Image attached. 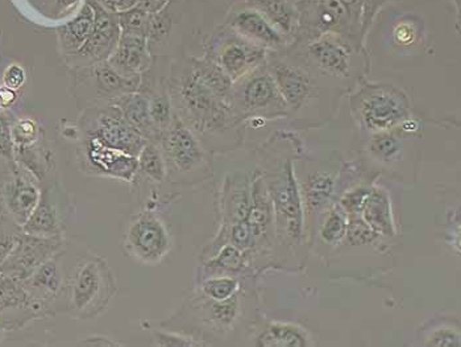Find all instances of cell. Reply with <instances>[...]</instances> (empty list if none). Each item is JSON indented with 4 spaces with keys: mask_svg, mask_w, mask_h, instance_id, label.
<instances>
[{
    "mask_svg": "<svg viewBox=\"0 0 461 347\" xmlns=\"http://www.w3.org/2000/svg\"><path fill=\"white\" fill-rule=\"evenodd\" d=\"M173 110L203 144L207 138L224 136L238 128V114L232 105L219 98L199 78L190 61L173 72L169 85Z\"/></svg>",
    "mask_w": 461,
    "mask_h": 347,
    "instance_id": "1",
    "label": "cell"
},
{
    "mask_svg": "<svg viewBox=\"0 0 461 347\" xmlns=\"http://www.w3.org/2000/svg\"><path fill=\"white\" fill-rule=\"evenodd\" d=\"M118 292L115 274L106 259L87 252L68 271L61 313L76 320H94L104 313Z\"/></svg>",
    "mask_w": 461,
    "mask_h": 347,
    "instance_id": "2",
    "label": "cell"
},
{
    "mask_svg": "<svg viewBox=\"0 0 461 347\" xmlns=\"http://www.w3.org/2000/svg\"><path fill=\"white\" fill-rule=\"evenodd\" d=\"M167 180L173 184L202 183L212 175L206 148L175 113L160 141Z\"/></svg>",
    "mask_w": 461,
    "mask_h": 347,
    "instance_id": "3",
    "label": "cell"
},
{
    "mask_svg": "<svg viewBox=\"0 0 461 347\" xmlns=\"http://www.w3.org/2000/svg\"><path fill=\"white\" fill-rule=\"evenodd\" d=\"M275 213V233L277 238L300 244L303 238L304 209L300 187L290 161L273 173L263 176Z\"/></svg>",
    "mask_w": 461,
    "mask_h": 347,
    "instance_id": "4",
    "label": "cell"
},
{
    "mask_svg": "<svg viewBox=\"0 0 461 347\" xmlns=\"http://www.w3.org/2000/svg\"><path fill=\"white\" fill-rule=\"evenodd\" d=\"M122 250L136 263L158 266L172 250V237L158 213L144 210L128 221L122 237Z\"/></svg>",
    "mask_w": 461,
    "mask_h": 347,
    "instance_id": "5",
    "label": "cell"
},
{
    "mask_svg": "<svg viewBox=\"0 0 461 347\" xmlns=\"http://www.w3.org/2000/svg\"><path fill=\"white\" fill-rule=\"evenodd\" d=\"M232 107L240 119L276 118L289 111L269 68L264 64L233 84Z\"/></svg>",
    "mask_w": 461,
    "mask_h": 347,
    "instance_id": "6",
    "label": "cell"
},
{
    "mask_svg": "<svg viewBox=\"0 0 461 347\" xmlns=\"http://www.w3.org/2000/svg\"><path fill=\"white\" fill-rule=\"evenodd\" d=\"M361 126L373 133L394 130L409 118V101L393 87H368L352 102Z\"/></svg>",
    "mask_w": 461,
    "mask_h": 347,
    "instance_id": "7",
    "label": "cell"
},
{
    "mask_svg": "<svg viewBox=\"0 0 461 347\" xmlns=\"http://www.w3.org/2000/svg\"><path fill=\"white\" fill-rule=\"evenodd\" d=\"M81 131L84 136L98 139L104 146L124 151L138 156L148 141L122 116L115 105L93 106L85 111L81 118Z\"/></svg>",
    "mask_w": 461,
    "mask_h": 347,
    "instance_id": "8",
    "label": "cell"
},
{
    "mask_svg": "<svg viewBox=\"0 0 461 347\" xmlns=\"http://www.w3.org/2000/svg\"><path fill=\"white\" fill-rule=\"evenodd\" d=\"M82 172L98 178H115L128 184L138 180V156L104 146L91 136L82 138L78 150Z\"/></svg>",
    "mask_w": 461,
    "mask_h": 347,
    "instance_id": "9",
    "label": "cell"
},
{
    "mask_svg": "<svg viewBox=\"0 0 461 347\" xmlns=\"http://www.w3.org/2000/svg\"><path fill=\"white\" fill-rule=\"evenodd\" d=\"M65 255L67 247L44 261L30 278L22 281L31 297L44 309L47 317L61 313L62 296L68 278Z\"/></svg>",
    "mask_w": 461,
    "mask_h": 347,
    "instance_id": "10",
    "label": "cell"
},
{
    "mask_svg": "<svg viewBox=\"0 0 461 347\" xmlns=\"http://www.w3.org/2000/svg\"><path fill=\"white\" fill-rule=\"evenodd\" d=\"M67 247L64 237L44 238L22 233L15 249L0 266L2 274L24 281L48 259Z\"/></svg>",
    "mask_w": 461,
    "mask_h": 347,
    "instance_id": "11",
    "label": "cell"
},
{
    "mask_svg": "<svg viewBox=\"0 0 461 347\" xmlns=\"http://www.w3.org/2000/svg\"><path fill=\"white\" fill-rule=\"evenodd\" d=\"M93 7L95 11L93 32L78 52L68 57L69 64L76 68L91 67L107 61L121 39L122 30L118 19L107 13L98 2H93Z\"/></svg>",
    "mask_w": 461,
    "mask_h": 347,
    "instance_id": "12",
    "label": "cell"
},
{
    "mask_svg": "<svg viewBox=\"0 0 461 347\" xmlns=\"http://www.w3.org/2000/svg\"><path fill=\"white\" fill-rule=\"evenodd\" d=\"M207 57L215 61L235 84L266 62L267 50L235 33V36L223 40L213 50L212 55Z\"/></svg>",
    "mask_w": 461,
    "mask_h": 347,
    "instance_id": "13",
    "label": "cell"
},
{
    "mask_svg": "<svg viewBox=\"0 0 461 347\" xmlns=\"http://www.w3.org/2000/svg\"><path fill=\"white\" fill-rule=\"evenodd\" d=\"M45 317L44 309L31 297L22 281L0 272V320L8 321L19 330L31 321Z\"/></svg>",
    "mask_w": 461,
    "mask_h": 347,
    "instance_id": "14",
    "label": "cell"
},
{
    "mask_svg": "<svg viewBox=\"0 0 461 347\" xmlns=\"http://www.w3.org/2000/svg\"><path fill=\"white\" fill-rule=\"evenodd\" d=\"M190 309L195 312L196 318L218 334H226L235 328L241 315L240 292L227 300L216 301L196 292L190 300Z\"/></svg>",
    "mask_w": 461,
    "mask_h": 347,
    "instance_id": "15",
    "label": "cell"
},
{
    "mask_svg": "<svg viewBox=\"0 0 461 347\" xmlns=\"http://www.w3.org/2000/svg\"><path fill=\"white\" fill-rule=\"evenodd\" d=\"M40 187L41 195L39 204L31 215L30 220L23 226V233L35 237H64V222L59 209L57 187L47 180L41 181Z\"/></svg>",
    "mask_w": 461,
    "mask_h": 347,
    "instance_id": "16",
    "label": "cell"
},
{
    "mask_svg": "<svg viewBox=\"0 0 461 347\" xmlns=\"http://www.w3.org/2000/svg\"><path fill=\"white\" fill-rule=\"evenodd\" d=\"M310 59L321 72L348 78L351 73V50L340 37L332 32L323 33L307 48Z\"/></svg>",
    "mask_w": 461,
    "mask_h": 347,
    "instance_id": "17",
    "label": "cell"
},
{
    "mask_svg": "<svg viewBox=\"0 0 461 347\" xmlns=\"http://www.w3.org/2000/svg\"><path fill=\"white\" fill-rule=\"evenodd\" d=\"M287 110L300 111L306 106L314 90L309 74L295 65L275 61L269 67Z\"/></svg>",
    "mask_w": 461,
    "mask_h": 347,
    "instance_id": "18",
    "label": "cell"
},
{
    "mask_svg": "<svg viewBox=\"0 0 461 347\" xmlns=\"http://www.w3.org/2000/svg\"><path fill=\"white\" fill-rule=\"evenodd\" d=\"M230 27L236 35L266 50H277L284 45V35L256 8H246L233 14Z\"/></svg>",
    "mask_w": 461,
    "mask_h": 347,
    "instance_id": "19",
    "label": "cell"
},
{
    "mask_svg": "<svg viewBox=\"0 0 461 347\" xmlns=\"http://www.w3.org/2000/svg\"><path fill=\"white\" fill-rule=\"evenodd\" d=\"M144 33L122 32L108 64L127 78H138L149 68L150 59Z\"/></svg>",
    "mask_w": 461,
    "mask_h": 347,
    "instance_id": "20",
    "label": "cell"
},
{
    "mask_svg": "<svg viewBox=\"0 0 461 347\" xmlns=\"http://www.w3.org/2000/svg\"><path fill=\"white\" fill-rule=\"evenodd\" d=\"M250 181L252 178L240 173H230L226 176L219 197L221 224H232L247 220L252 204Z\"/></svg>",
    "mask_w": 461,
    "mask_h": 347,
    "instance_id": "21",
    "label": "cell"
},
{
    "mask_svg": "<svg viewBox=\"0 0 461 347\" xmlns=\"http://www.w3.org/2000/svg\"><path fill=\"white\" fill-rule=\"evenodd\" d=\"M77 70L82 77L93 81L95 98L108 99V102L124 94L138 92L141 84V77L127 78L116 72L107 61L91 67H78Z\"/></svg>",
    "mask_w": 461,
    "mask_h": 347,
    "instance_id": "22",
    "label": "cell"
},
{
    "mask_svg": "<svg viewBox=\"0 0 461 347\" xmlns=\"http://www.w3.org/2000/svg\"><path fill=\"white\" fill-rule=\"evenodd\" d=\"M110 104L115 105L131 127L135 128L145 141H160V133L153 126L149 114V101L141 90L118 96Z\"/></svg>",
    "mask_w": 461,
    "mask_h": 347,
    "instance_id": "23",
    "label": "cell"
},
{
    "mask_svg": "<svg viewBox=\"0 0 461 347\" xmlns=\"http://www.w3.org/2000/svg\"><path fill=\"white\" fill-rule=\"evenodd\" d=\"M361 217L375 234L386 238L394 237L395 224L393 220L391 197L384 187H372L368 197L364 202Z\"/></svg>",
    "mask_w": 461,
    "mask_h": 347,
    "instance_id": "24",
    "label": "cell"
},
{
    "mask_svg": "<svg viewBox=\"0 0 461 347\" xmlns=\"http://www.w3.org/2000/svg\"><path fill=\"white\" fill-rule=\"evenodd\" d=\"M250 267L246 252L233 244L224 243L210 258L203 259L199 280L212 275H232L239 278V275L249 271Z\"/></svg>",
    "mask_w": 461,
    "mask_h": 347,
    "instance_id": "25",
    "label": "cell"
},
{
    "mask_svg": "<svg viewBox=\"0 0 461 347\" xmlns=\"http://www.w3.org/2000/svg\"><path fill=\"white\" fill-rule=\"evenodd\" d=\"M95 23V11L93 3H86L81 13L73 20L59 28V45L65 56H71L78 52L93 32Z\"/></svg>",
    "mask_w": 461,
    "mask_h": 347,
    "instance_id": "26",
    "label": "cell"
},
{
    "mask_svg": "<svg viewBox=\"0 0 461 347\" xmlns=\"http://www.w3.org/2000/svg\"><path fill=\"white\" fill-rule=\"evenodd\" d=\"M309 333L301 326L287 323H269L258 332L255 346L258 347H304L312 346Z\"/></svg>",
    "mask_w": 461,
    "mask_h": 347,
    "instance_id": "27",
    "label": "cell"
},
{
    "mask_svg": "<svg viewBox=\"0 0 461 347\" xmlns=\"http://www.w3.org/2000/svg\"><path fill=\"white\" fill-rule=\"evenodd\" d=\"M335 193V178L326 172H314L307 178L302 189L304 215H318L331 202Z\"/></svg>",
    "mask_w": 461,
    "mask_h": 347,
    "instance_id": "28",
    "label": "cell"
},
{
    "mask_svg": "<svg viewBox=\"0 0 461 347\" xmlns=\"http://www.w3.org/2000/svg\"><path fill=\"white\" fill-rule=\"evenodd\" d=\"M138 173L153 184L167 181V164L158 142L148 141L138 155Z\"/></svg>",
    "mask_w": 461,
    "mask_h": 347,
    "instance_id": "29",
    "label": "cell"
},
{
    "mask_svg": "<svg viewBox=\"0 0 461 347\" xmlns=\"http://www.w3.org/2000/svg\"><path fill=\"white\" fill-rule=\"evenodd\" d=\"M249 2L253 8L260 11L283 35L285 33L289 35L294 30L295 13L286 0H249Z\"/></svg>",
    "mask_w": 461,
    "mask_h": 347,
    "instance_id": "30",
    "label": "cell"
},
{
    "mask_svg": "<svg viewBox=\"0 0 461 347\" xmlns=\"http://www.w3.org/2000/svg\"><path fill=\"white\" fill-rule=\"evenodd\" d=\"M142 93L148 96L150 119H152L153 126L160 133L161 138L162 132L169 127L173 115H175L169 89L165 87H160V89L153 87V89H144Z\"/></svg>",
    "mask_w": 461,
    "mask_h": 347,
    "instance_id": "31",
    "label": "cell"
},
{
    "mask_svg": "<svg viewBox=\"0 0 461 347\" xmlns=\"http://www.w3.org/2000/svg\"><path fill=\"white\" fill-rule=\"evenodd\" d=\"M240 279L232 275L207 276L201 279L196 287V292L216 301L227 300L240 292Z\"/></svg>",
    "mask_w": 461,
    "mask_h": 347,
    "instance_id": "32",
    "label": "cell"
},
{
    "mask_svg": "<svg viewBox=\"0 0 461 347\" xmlns=\"http://www.w3.org/2000/svg\"><path fill=\"white\" fill-rule=\"evenodd\" d=\"M401 150H402V141L392 130L375 133L368 146L372 158L381 163H391L395 160Z\"/></svg>",
    "mask_w": 461,
    "mask_h": 347,
    "instance_id": "33",
    "label": "cell"
},
{
    "mask_svg": "<svg viewBox=\"0 0 461 347\" xmlns=\"http://www.w3.org/2000/svg\"><path fill=\"white\" fill-rule=\"evenodd\" d=\"M348 217L339 206H334L327 213L326 220L321 226V237L326 243L337 246L346 239Z\"/></svg>",
    "mask_w": 461,
    "mask_h": 347,
    "instance_id": "34",
    "label": "cell"
},
{
    "mask_svg": "<svg viewBox=\"0 0 461 347\" xmlns=\"http://www.w3.org/2000/svg\"><path fill=\"white\" fill-rule=\"evenodd\" d=\"M153 345L160 347H199L207 346L193 335L165 328H149Z\"/></svg>",
    "mask_w": 461,
    "mask_h": 347,
    "instance_id": "35",
    "label": "cell"
},
{
    "mask_svg": "<svg viewBox=\"0 0 461 347\" xmlns=\"http://www.w3.org/2000/svg\"><path fill=\"white\" fill-rule=\"evenodd\" d=\"M39 126L32 119H20L13 126V142L15 152L35 146L39 141Z\"/></svg>",
    "mask_w": 461,
    "mask_h": 347,
    "instance_id": "36",
    "label": "cell"
},
{
    "mask_svg": "<svg viewBox=\"0 0 461 347\" xmlns=\"http://www.w3.org/2000/svg\"><path fill=\"white\" fill-rule=\"evenodd\" d=\"M378 237L380 235L373 232L371 226L363 220L361 215L348 217V226H347V234L344 241L348 242L351 246L373 243Z\"/></svg>",
    "mask_w": 461,
    "mask_h": 347,
    "instance_id": "37",
    "label": "cell"
},
{
    "mask_svg": "<svg viewBox=\"0 0 461 347\" xmlns=\"http://www.w3.org/2000/svg\"><path fill=\"white\" fill-rule=\"evenodd\" d=\"M149 16L150 14H148L141 5L125 11L118 19L122 32L144 33V35H147Z\"/></svg>",
    "mask_w": 461,
    "mask_h": 347,
    "instance_id": "38",
    "label": "cell"
},
{
    "mask_svg": "<svg viewBox=\"0 0 461 347\" xmlns=\"http://www.w3.org/2000/svg\"><path fill=\"white\" fill-rule=\"evenodd\" d=\"M372 187H355V189L347 192L343 197L339 201V207L346 213L347 217H354V215H361V210H363L364 202L368 197L369 192H371Z\"/></svg>",
    "mask_w": 461,
    "mask_h": 347,
    "instance_id": "39",
    "label": "cell"
},
{
    "mask_svg": "<svg viewBox=\"0 0 461 347\" xmlns=\"http://www.w3.org/2000/svg\"><path fill=\"white\" fill-rule=\"evenodd\" d=\"M426 346L429 347H460V332L452 326H439L432 330L426 338Z\"/></svg>",
    "mask_w": 461,
    "mask_h": 347,
    "instance_id": "40",
    "label": "cell"
},
{
    "mask_svg": "<svg viewBox=\"0 0 461 347\" xmlns=\"http://www.w3.org/2000/svg\"><path fill=\"white\" fill-rule=\"evenodd\" d=\"M0 159L8 163L15 160V148L13 142V126L10 124L7 116L0 114Z\"/></svg>",
    "mask_w": 461,
    "mask_h": 347,
    "instance_id": "41",
    "label": "cell"
},
{
    "mask_svg": "<svg viewBox=\"0 0 461 347\" xmlns=\"http://www.w3.org/2000/svg\"><path fill=\"white\" fill-rule=\"evenodd\" d=\"M170 18L165 11H158V13L152 14L149 16L147 28V39L150 41L158 42L169 33L170 31Z\"/></svg>",
    "mask_w": 461,
    "mask_h": 347,
    "instance_id": "42",
    "label": "cell"
},
{
    "mask_svg": "<svg viewBox=\"0 0 461 347\" xmlns=\"http://www.w3.org/2000/svg\"><path fill=\"white\" fill-rule=\"evenodd\" d=\"M346 5L340 0H323L321 2V22L326 27H332L346 15Z\"/></svg>",
    "mask_w": 461,
    "mask_h": 347,
    "instance_id": "43",
    "label": "cell"
},
{
    "mask_svg": "<svg viewBox=\"0 0 461 347\" xmlns=\"http://www.w3.org/2000/svg\"><path fill=\"white\" fill-rule=\"evenodd\" d=\"M393 36H394L397 44L411 45L418 37L417 25L410 22V20H403V22H400V24H397V27L394 28Z\"/></svg>",
    "mask_w": 461,
    "mask_h": 347,
    "instance_id": "44",
    "label": "cell"
},
{
    "mask_svg": "<svg viewBox=\"0 0 461 347\" xmlns=\"http://www.w3.org/2000/svg\"><path fill=\"white\" fill-rule=\"evenodd\" d=\"M25 82V70L18 64L10 65L3 76V85L10 89L19 90Z\"/></svg>",
    "mask_w": 461,
    "mask_h": 347,
    "instance_id": "45",
    "label": "cell"
},
{
    "mask_svg": "<svg viewBox=\"0 0 461 347\" xmlns=\"http://www.w3.org/2000/svg\"><path fill=\"white\" fill-rule=\"evenodd\" d=\"M78 346H93V347H121L123 343L116 342L115 340L104 337V335H90V337L82 338L77 342Z\"/></svg>",
    "mask_w": 461,
    "mask_h": 347,
    "instance_id": "46",
    "label": "cell"
},
{
    "mask_svg": "<svg viewBox=\"0 0 461 347\" xmlns=\"http://www.w3.org/2000/svg\"><path fill=\"white\" fill-rule=\"evenodd\" d=\"M16 99H18V90L10 89L5 85L0 87V107H3V109L10 107Z\"/></svg>",
    "mask_w": 461,
    "mask_h": 347,
    "instance_id": "47",
    "label": "cell"
},
{
    "mask_svg": "<svg viewBox=\"0 0 461 347\" xmlns=\"http://www.w3.org/2000/svg\"><path fill=\"white\" fill-rule=\"evenodd\" d=\"M165 5H167V0H141L140 5L148 14L152 15V14L161 11Z\"/></svg>",
    "mask_w": 461,
    "mask_h": 347,
    "instance_id": "48",
    "label": "cell"
},
{
    "mask_svg": "<svg viewBox=\"0 0 461 347\" xmlns=\"http://www.w3.org/2000/svg\"><path fill=\"white\" fill-rule=\"evenodd\" d=\"M13 330H15L13 324L8 323V321L0 320V341L5 337L8 332H13Z\"/></svg>",
    "mask_w": 461,
    "mask_h": 347,
    "instance_id": "49",
    "label": "cell"
},
{
    "mask_svg": "<svg viewBox=\"0 0 461 347\" xmlns=\"http://www.w3.org/2000/svg\"><path fill=\"white\" fill-rule=\"evenodd\" d=\"M57 3H59V5H61L62 8H71L73 5H76L77 3H78V0H57Z\"/></svg>",
    "mask_w": 461,
    "mask_h": 347,
    "instance_id": "50",
    "label": "cell"
},
{
    "mask_svg": "<svg viewBox=\"0 0 461 347\" xmlns=\"http://www.w3.org/2000/svg\"><path fill=\"white\" fill-rule=\"evenodd\" d=\"M340 2H343L344 5H346V3H354L355 0H340Z\"/></svg>",
    "mask_w": 461,
    "mask_h": 347,
    "instance_id": "51",
    "label": "cell"
}]
</instances>
